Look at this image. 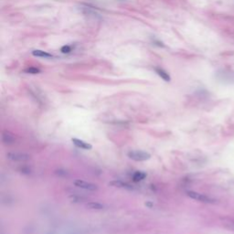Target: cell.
I'll return each mask as SVG.
<instances>
[{
    "mask_svg": "<svg viewBox=\"0 0 234 234\" xmlns=\"http://www.w3.org/2000/svg\"><path fill=\"white\" fill-rule=\"evenodd\" d=\"M32 55L35 57H39V58H45V59H49V58H52L53 55H51V53H48L43 51H39V50H36L32 51Z\"/></svg>",
    "mask_w": 234,
    "mask_h": 234,
    "instance_id": "30bf717a",
    "label": "cell"
},
{
    "mask_svg": "<svg viewBox=\"0 0 234 234\" xmlns=\"http://www.w3.org/2000/svg\"><path fill=\"white\" fill-rule=\"evenodd\" d=\"M155 71H156V72L157 73V75L159 77H161L165 81H170L171 78H170L169 74L166 71H164L161 68H155Z\"/></svg>",
    "mask_w": 234,
    "mask_h": 234,
    "instance_id": "ba28073f",
    "label": "cell"
},
{
    "mask_svg": "<svg viewBox=\"0 0 234 234\" xmlns=\"http://www.w3.org/2000/svg\"><path fill=\"white\" fill-rule=\"evenodd\" d=\"M72 143L79 147V148H81V149H84V150H91L92 148V146L83 140H80V139H78V138H72Z\"/></svg>",
    "mask_w": 234,
    "mask_h": 234,
    "instance_id": "8992f818",
    "label": "cell"
},
{
    "mask_svg": "<svg viewBox=\"0 0 234 234\" xmlns=\"http://www.w3.org/2000/svg\"><path fill=\"white\" fill-rule=\"evenodd\" d=\"M7 159L14 161V162H26L30 159V156L26 153H7L6 154Z\"/></svg>",
    "mask_w": 234,
    "mask_h": 234,
    "instance_id": "3957f363",
    "label": "cell"
},
{
    "mask_svg": "<svg viewBox=\"0 0 234 234\" xmlns=\"http://www.w3.org/2000/svg\"><path fill=\"white\" fill-rule=\"evenodd\" d=\"M60 51L62 52V53H64V54H68V53H70V52L72 51V47L69 46V45H65V46H63L60 49Z\"/></svg>",
    "mask_w": 234,
    "mask_h": 234,
    "instance_id": "4fadbf2b",
    "label": "cell"
},
{
    "mask_svg": "<svg viewBox=\"0 0 234 234\" xmlns=\"http://www.w3.org/2000/svg\"><path fill=\"white\" fill-rule=\"evenodd\" d=\"M109 186L114 187H120V188H125V189H133V187L129 185L128 183L121 181V180H113L111 182H109Z\"/></svg>",
    "mask_w": 234,
    "mask_h": 234,
    "instance_id": "52a82bcc",
    "label": "cell"
},
{
    "mask_svg": "<svg viewBox=\"0 0 234 234\" xmlns=\"http://www.w3.org/2000/svg\"><path fill=\"white\" fill-rule=\"evenodd\" d=\"M16 138L14 136V134L8 131H4L2 133V142L5 145H11L13 143H15Z\"/></svg>",
    "mask_w": 234,
    "mask_h": 234,
    "instance_id": "5b68a950",
    "label": "cell"
},
{
    "mask_svg": "<svg viewBox=\"0 0 234 234\" xmlns=\"http://www.w3.org/2000/svg\"><path fill=\"white\" fill-rule=\"evenodd\" d=\"M73 184L80 188H83V189L89 190V191H97L99 189L97 185H95L93 183L87 182V181H84V180H80V179L75 180Z\"/></svg>",
    "mask_w": 234,
    "mask_h": 234,
    "instance_id": "277c9868",
    "label": "cell"
},
{
    "mask_svg": "<svg viewBox=\"0 0 234 234\" xmlns=\"http://www.w3.org/2000/svg\"><path fill=\"white\" fill-rule=\"evenodd\" d=\"M25 72L30 73V74H37V73L40 72V70L39 68H36V67H29L25 71Z\"/></svg>",
    "mask_w": 234,
    "mask_h": 234,
    "instance_id": "7c38bea8",
    "label": "cell"
},
{
    "mask_svg": "<svg viewBox=\"0 0 234 234\" xmlns=\"http://www.w3.org/2000/svg\"><path fill=\"white\" fill-rule=\"evenodd\" d=\"M128 157L136 162H142V161H146L148 159H150L151 155L146 151H142V150H132L128 154Z\"/></svg>",
    "mask_w": 234,
    "mask_h": 234,
    "instance_id": "6da1fadb",
    "label": "cell"
},
{
    "mask_svg": "<svg viewBox=\"0 0 234 234\" xmlns=\"http://www.w3.org/2000/svg\"><path fill=\"white\" fill-rule=\"evenodd\" d=\"M86 207L90 209H95V210H102L104 208V206L103 204H101L99 202H94V201L88 202L86 204Z\"/></svg>",
    "mask_w": 234,
    "mask_h": 234,
    "instance_id": "8fae6325",
    "label": "cell"
},
{
    "mask_svg": "<svg viewBox=\"0 0 234 234\" xmlns=\"http://www.w3.org/2000/svg\"><path fill=\"white\" fill-rule=\"evenodd\" d=\"M146 178V173H145L144 171H136L133 175V180L134 182H139L142 181L143 179H145Z\"/></svg>",
    "mask_w": 234,
    "mask_h": 234,
    "instance_id": "9c48e42d",
    "label": "cell"
},
{
    "mask_svg": "<svg viewBox=\"0 0 234 234\" xmlns=\"http://www.w3.org/2000/svg\"><path fill=\"white\" fill-rule=\"evenodd\" d=\"M187 195L190 199L198 200V201H200V202H203V203H214L215 202V199L209 198L208 196H206L204 194L196 192V191H192V190L187 191Z\"/></svg>",
    "mask_w": 234,
    "mask_h": 234,
    "instance_id": "7a4b0ae2",
    "label": "cell"
}]
</instances>
